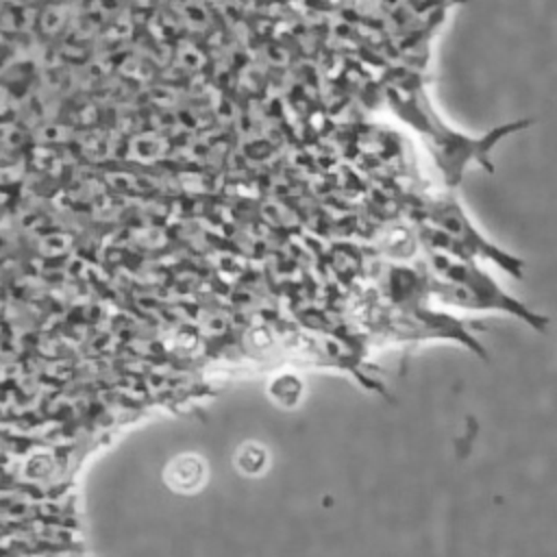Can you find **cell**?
I'll list each match as a JSON object with an SVG mask.
<instances>
[{
  "label": "cell",
  "instance_id": "3957f363",
  "mask_svg": "<svg viewBox=\"0 0 557 557\" xmlns=\"http://www.w3.org/2000/svg\"><path fill=\"white\" fill-rule=\"evenodd\" d=\"M418 237L429 250L472 261L474 257H483L498 263L513 276H520L522 261L490 244L472 226L470 218L453 196H435L420 205Z\"/></svg>",
  "mask_w": 557,
  "mask_h": 557
},
{
  "label": "cell",
  "instance_id": "7a4b0ae2",
  "mask_svg": "<svg viewBox=\"0 0 557 557\" xmlns=\"http://www.w3.org/2000/svg\"><path fill=\"white\" fill-rule=\"evenodd\" d=\"M426 287L437 300L457 307L503 309L533 326H542L544 318L529 311L522 302L509 298L498 285L474 265L472 259L450 257L426 248Z\"/></svg>",
  "mask_w": 557,
  "mask_h": 557
},
{
  "label": "cell",
  "instance_id": "6da1fadb",
  "mask_svg": "<svg viewBox=\"0 0 557 557\" xmlns=\"http://www.w3.org/2000/svg\"><path fill=\"white\" fill-rule=\"evenodd\" d=\"M385 102L392 113L420 137L448 187H455L472 163L492 170V150L507 135L527 126V120H516L481 135L463 133L437 113L420 76L409 70L394 72L385 81Z\"/></svg>",
  "mask_w": 557,
  "mask_h": 557
}]
</instances>
